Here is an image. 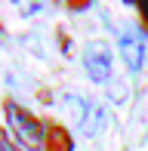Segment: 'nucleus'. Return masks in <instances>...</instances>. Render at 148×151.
I'll list each match as a JSON object with an SVG mask.
<instances>
[{
	"mask_svg": "<svg viewBox=\"0 0 148 151\" xmlns=\"http://www.w3.org/2000/svg\"><path fill=\"white\" fill-rule=\"evenodd\" d=\"M117 52L124 59V65L130 68L133 74L142 71L145 65V52H148V43H145V31L139 25H124L117 31Z\"/></svg>",
	"mask_w": 148,
	"mask_h": 151,
	"instance_id": "obj_3",
	"label": "nucleus"
},
{
	"mask_svg": "<svg viewBox=\"0 0 148 151\" xmlns=\"http://www.w3.org/2000/svg\"><path fill=\"white\" fill-rule=\"evenodd\" d=\"M3 114H6V127H9L12 139L19 142V148H43V136H46V123L37 117L34 111H28L25 105H19L16 99L3 102Z\"/></svg>",
	"mask_w": 148,
	"mask_h": 151,
	"instance_id": "obj_1",
	"label": "nucleus"
},
{
	"mask_svg": "<svg viewBox=\"0 0 148 151\" xmlns=\"http://www.w3.org/2000/svg\"><path fill=\"white\" fill-rule=\"evenodd\" d=\"M136 12H139V28L148 31V3H139V6H136Z\"/></svg>",
	"mask_w": 148,
	"mask_h": 151,
	"instance_id": "obj_7",
	"label": "nucleus"
},
{
	"mask_svg": "<svg viewBox=\"0 0 148 151\" xmlns=\"http://www.w3.org/2000/svg\"><path fill=\"white\" fill-rule=\"evenodd\" d=\"M0 151H22V148H19V142L12 139L3 127H0Z\"/></svg>",
	"mask_w": 148,
	"mask_h": 151,
	"instance_id": "obj_6",
	"label": "nucleus"
},
{
	"mask_svg": "<svg viewBox=\"0 0 148 151\" xmlns=\"http://www.w3.org/2000/svg\"><path fill=\"white\" fill-rule=\"evenodd\" d=\"M83 71L96 83H111V50L105 40H90L83 50Z\"/></svg>",
	"mask_w": 148,
	"mask_h": 151,
	"instance_id": "obj_4",
	"label": "nucleus"
},
{
	"mask_svg": "<svg viewBox=\"0 0 148 151\" xmlns=\"http://www.w3.org/2000/svg\"><path fill=\"white\" fill-rule=\"evenodd\" d=\"M65 105H68V114L74 117L80 136H86V139H96V136L105 129L108 114H105L102 102L90 99V96H68V102H65Z\"/></svg>",
	"mask_w": 148,
	"mask_h": 151,
	"instance_id": "obj_2",
	"label": "nucleus"
},
{
	"mask_svg": "<svg viewBox=\"0 0 148 151\" xmlns=\"http://www.w3.org/2000/svg\"><path fill=\"white\" fill-rule=\"evenodd\" d=\"M43 151H74V136L62 123H46L43 136Z\"/></svg>",
	"mask_w": 148,
	"mask_h": 151,
	"instance_id": "obj_5",
	"label": "nucleus"
}]
</instances>
